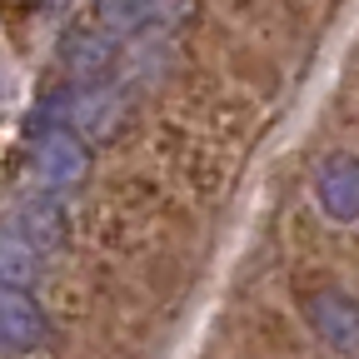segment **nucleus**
<instances>
[{"instance_id": "6", "label": "nucleus", "mask_w": 359, "mask_h": 359, "mask_svg": "<svg viewBox=\"0 0 359 359\" xmlns=\"http://www.w3.org/2000/svg\"><path fill=\"white\" fill-rule=\"evenodd\" d=\"M0 330H6V344L11 349H40L50 339V325L30 294H15V290H0Z\"/></svg>"}, {"instance_id": "7", "label": "nucleus", "mask_w": 359, "mask_h": 359, "mask_svg": "<svg viewBox=\"0 0 359 359\" xmlns=\"http://www.w3.org/2000/svg\"><path fill=\"white\" fill-rule=\"evenodd\" d=\"M40 275H45L40 250H35V245H25V240H20V235H11V230H0V290L25 294V290H35V285H40Z\"/></svg>"}, {"instance_id": "3", "label": "nucleus", "mask_w": 359, "mask_h": 359, "mask_svg": "<svg viewBox=\"0 0 359 359\" xmlns=\"http://www.w3.org/2000/svg\"><path fill=\"white\" fill-rule=\"evenodd\" d=\"M314 200L334 224H354L359 219V155L334 150L314 170Z\"/></svg>"}, {"instance_id": "8", "label": "nucleus", "mask_w": 359, "mask_h": 359, "mask_svg": "<svg viewBox=\"0 0 359 359\" xmlns=\"http://www.w3.org/2000/svg\"><path fill=\"white\" fill-rule=\"evenodd\" d=\"M95 15L105 30L115 35H135V30H145L150 15H155V0H95Z\"/></svg>"}, {"instance_id": "2", "label": "nucleus", "mask_w": 359, "mask_h": 359, "mask_svg": "<svg viewBox=\"0 0 359 359\" xmlns=\"http://www.w3.org/2000/svg\"><path fill=\"white\" fill-rule=\"evenodd\" d=\"M304 320L314 325V334H320L334 354L359 359V299L354 294H344V290H314L304 299Z\"/></svg>"}, {"instance_id": "11", "label": "nucleus", "mask_w": 359, "mask_h": 359, "mask_svg": "<svg viewBox=\"0 0 359 359\" xmlns=\"http://www.w3.org/2000/svg\"><path fill=\"white\" fill-rule=\"evenodd\" d=\"M0 100H6V85H0Z\"/></svg>"}, {"instance_id": "9", "label": "nucleus", "mask_w": 359, "mask_h": 359, "mask_svg": "<svg viewBox=\"0 0 359 359\" xmlns=\"http://www.w3.org/2000/svg\"><path fill=\"white\" fill-rule=\"evenodd\" d=\"M105 60H110V40H105V35H95V40L85 35V40H75V65H80V70H100Z\"/></svg>"}, {"instance_id": "5", "label": "nucleus", "mask_w": 359, "mask_h": 359, "mask_svg": "<svg viewBox=\"0 0 359 359\" xmlns=\"http://www.w3.org/2000/svg\"><path fill=\"white\" fill-rule=\"evenodd\" d=\"M65 125L70 130H80L85 140H105V135H115L120 130V115H125V100L115 95L110 85H80V90H70L65 95Z\"/></svg>"}, {"instance_id": "1", "label": "nucleus", "mask_w": 359, "mask_h": 359, "mask_svg": "<svg viewBox=\"0 0 359 359\" xmlns=\"http://www.w3.org/2000/svg\"><path fill=\"white\" fill-rule=\"evenodd\" d=\"M35 175L50 190H75L90 175V145L70 125H40L35 135Z\"/></svg>"}, {"instance_id": "10", "label": "nucleus", "mask_w": 359, "mask_h": 359, "mask_svg": "<svg viewBox=\"0 0 359 359\" xmlns=\"http://www.w3.org/2000/svg\"><path fill=\"white\" fill-rule=\"evenodd\" d=\"M6 349H11V344H6V330H0V354H6Z\"/></svg>"}, {"instance_id": "4", "label": "nucleus", "mask_w": 359, "mask_h": 359, "mask_svg": "<svg viewBox=\"0 0 359 359\" xmlns=\"http://www.w3.org/2000/svg\"><path fill=\"white\" fill-rule=\"evenodd\" d=\"M11 235H20L25 245H35L40 255H50L65 245V210L50 200V195H20L11 205Z\"/></svg>"}]
</instances>
